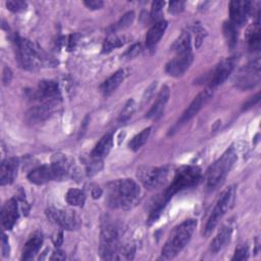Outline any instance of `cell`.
<instances>
[{
  "instance_id": "bcb514c9",
  "label": "cell",
  "mask_w": 261,
  "mask_h": 261,
  "mask_svg": "<svg viewBox=\"0 0 261 261\" xmlns=\"http://www.w3.org/2000/svg\"><path fill=\"white\" fill-rule=\"evenodd\" d=\"M77 38H79L77 35H70L69 36L68 41H67V49L68 50H72L75 47V45L77 43Z\"/></svg>"
},
{
  "instance_id": "7a4b0ae2",
  "label": "cell",
  "mask_w": 261,
  "mask_h": 261,
  "mask_svg": "<svg viewBox=\"0 0 261 261\" xmlns=\"http://www.w3.org/2000/svg\"><path fill=\"white\" fill-rule=\"evenodd\" d=\"M196 227L197 219L193 218L187 219L177 226H175L170 232L167 241L162 248L161 257L163 259L174 258L187 246Z\"/></svg>"
},
{
  "instance_id": "4316f807",
  "label": "cell",
  "mask_w": 261,
  "mask_h": 261,
  "mask_svg": "<svg viewBox=\"0 0 261 261\" xmlns=\"http://www.w3.org/2000/svg\"><path fill=\"white\" fill-rule=\"evenodd\" d=\"M172 51L176 54H186L192 52V39L189 32H184L172 44Z\"/></svg>"
},
{
  "instance_id": "44dd1931",
  "label": "cell",
  "mask_w": 261,
  "mask_h": 261,
  "mask_svg": "<svg viewBox=\"0 0 261 261\" xmlns=\"http://www.w3.org/2000/svg\"><path fill=\"white\" fill-rule=\"evenodd\" d=\"M232 234V226L230 224L223 225L215 238L212 240L210 245V251L213 254L221 251L230 241Z\"/></svg>"
},
{
  "instance_id": "f35d334b",
  "label": "cell",
  "mask_w": 261,
  "mask_h": 261,
  "mask_svg": "<svg viewBox=\"0 0 261 261\" xmlns=\"http://www.w3.org/2000/svg\"><path fill=\"white\" fill-rule=\"evenodd\" d=\"M185 8V2L184 1H171L169 3V8L168 11L172 14L179 13L184 10Z\"/></svg>"
},
{
  "instance_id": "8fae6325",
  "label": "cell",
  "mask_w": 261,
  "mask_h": 261,
  "mask_svg": "<svg viewBox=\"0 0 261 261\" xmlns=\"http://www.w3.org/2000/svg\"><path fill=\"white\" fill-rule=\"evenodd\" d=\"M212 95H213V92H212V89L210 88L199 93L195 97V99L191 102L189 107L184 111L181 116L178 118L177 122L174 125V128L180 127L181 125L187 123L190 119H192L202 109V107L211 99Z\"/></svg>"
},
{
  "instance_id": "836d02e7",
  "label": "cell",
  "mask_w": 261,
  "mask_h": 261,
  "mask_svg": "<svg viewBox=\"0 0 261 261\" xmlns=\"http://www.w3.org/2000/svg\"><path fill=\"white\" fill-rule=\"evenodd\" d=\"M136 108H137V105H136V102L134 99H129L125 105L123 106L122 110L120 111L119 113V116H118V120L120 122H125L127 121L132 116L133 114L135 113L136 111Z\"/></svg>"
},
{
  "instance_id": "b9f144b4",
  "label": "cell",
  "mask_w": 261,
  "mask_h": 261,
  "mask_svg": "<svg viewBox=\"0 0 261 261\" xmlns=\"http://www.w3.org/2000/svg\"><path fill=\"white\" fill-rule=\"evenodd\" d=\"M260 100V93H257L255 96L251 97L248 101H246L243 105V110H248L249 108L253 107L255 104H257Z\"/></svg>"
},
{
  "instance_id": "d590c367",
  "label": "cell",
  "mask_w": 261,
  "mask_h": 261,
  "mask_svg": "<svg viewBox=\"0 0 261 261\" xmlns=\"http://www.w3.org/2000/svg\"><path fill=\"white\" fill-rule=\"evenodd\" d=\"M6 7L12 11V12H21L23 10H25V8L28 7L27 2L24 1H20V0H13V1H7L6 2Z\"/></svg>"
},
{
  "instance_id": "f546056e",
  "label": "cell",
  "mask_w": 261,
  "mask_h": 261,
  "mask_svg": "<svg viewBox=\"0 0 261 261\" xmlns=\"http://www.w3.org/2000/svg\"><path fill=\"white\" fill-rule=\"evenodd\" d=\"M223 35L226 40L227 45L230 48H233L237 44L238 41V32H237V27L230 22V21H225L223 23Z\"/></svg>"
},
{
  "instance_id": "f907efd6",
  "label": "cell",
  "mask_w": 261,
  "mask_h": 261,
  "mask_svg": "<svg viewBox=\"0 0 261 261\" xmlns=\"http://www.w3.org/2000/svg\"><path fill=\"white\" fill-rule=\"evenodd\" d=\"M63 234H62V232H59L58 233V236L56 237V239L54 240V245L58 248V247H60V245L62 244V241H63V237H62Z\"/></svg>"
},
{
  "instance_id": "f1b7e54d",
  "label": "cell",
  "mask_w": 261,
  "mask_h": 261,
  "mask_svg": "<svg viewBox=\"0 0 261 261\" xmlns=\"http://www.w3.org/2000/svg\"><path fill=\"white\" fill-rule=\"evenodd\" d=\"M66 202L75 207H83L86 201V195L82 190L79 189H69L65 196Z\"/></svg>"
},
{
  "instance_id": "7dc6e473",
  "label": "cell",
  "mask_w": 261,
  "mask_h": 261,
  "mask_svg": "<svg viewBox=\"0 0 261 261\" xmlns=\"http://www.w3.org/2000/svg\"><path fill=\"white\" fill-rule=\"evenodd\" d=\"M51 260H63L65 259V254L60 251V250H55L53 253H52V256L50 257Z\"/></svg>"
},
{
  "instance_id": "484cf974",
  "label": "cell",
  "mask_w": 261,
  "mask_h": 261,
  "mask_svg": "<svg viewBox=\"0 0 261 261\" xmlns=\"http://www.w3.org/2000/svg\"><path fill=\"white\" fill-rule=\"evenodd\" d=\"M124 70L119 69L115 71L111 76H109L101 86V91L105 97L110 96L122 83L124 80Z\"/></svg>"
},
{
  "instance_id": "7bdbcfd3",
  "label": "cell",
  "mask_w": 261,
  "mask_h": 261,
  "mask_svg": "<svg viewBox=\"0 0 261 261\" xmlns=\"http://www.w3.org/2000/svg\"><path fill=\"white\" fill-rule=\"evenodd\" d=\"M84 4L90 8V9H100L104 3L101 0H90V1H84Z\"/></svg>"
},
{
  "instance_id": "30bf717a",
  "label": "cell",
  "mask_w": 261,
  "mask_h": 261,
  "mask_svg": "<svg viewBox=\"0 0 261 261\" xmlns=\"http://www.w3.org/2000/svg\"><path fill=\"white\" fill-rule=\"evenodd\" d=\"M48 219L64 229L72 230L80 226V218L71 210H63L57 208H48L46 210Z\"/></svg>"
},
{
  "instance_id": "5b68a950",
  "label": "cell",
  "mask_w": 261,
  "mask_h": 261,
  "mask_svg": "<svg viewBox=\"0 0 261 261\" xmlns=\"http://www.w3.org/2000/svg\"><path fill=\"white\" fill-rule=\"evenodd\" d=\"M238 159L233 147L227 149L220 158H218L207 170V186L209 189H215L223 181L234 162Z\"/></svg>"
},
{
  "instance_id": "d6986e66",
  "label": "cell",
  "mask_w": 261,
  "mask_h": 261,
  "mask_svg": "<svg viewBox=\"0 0 261 261\" xmlns=\"http://www.w3.org/2000/svg\"><path fill=\"white\" fill-rule=\"evenodd\" d=\"M28 179L32 184L43 185L50 180H56V177L51 165H41L30 171Z\"/></svg>"
},
{
  "instance_id": "1f68e13d",
  "label": "cell",
  "mask_w": 261,
  "mask_h": 261,
  "mask_svg": "<svg viewBox=\"0 0 261 261\" xmlns=\"http://www.w3.org/2000/svg\"><path fill=\"white\" fill-rule=\"evenodd\" d=\"M124 42H125V40L123 37L112 34L107 39H105V41L103 43V47H102V52L108 53L115 48L121 47L124 44Z\"/></svg>"
},
{
  "instance_id": "60d3db41",
  "label": "cell",
  "mask_w": 261,
  "mask_h": 261,
  "mask_svg": "<svg viewBox=\"0 0 261 261\" xmlns=\"http://www.w3.org/2000/svg\"><path fill=\"white\" fill-rule=\"evenodd\" d=\"M195 34H196V38H195V45H196V48L200 47L204 37L206 36V32L204 31V29L200 25H197L195 27Z\"/></svg>"
},
{
  "instance_id": "ee69618b",
  "label": "cell",
  "mask_w": 261,
  "mask_h": 261,
  "mask_svg": "<svg viewBox=\"0 0 261 261\" xmlns=\"http://www.w3.org/2000/svg\"><path fill=\"white\" fill-rule=\"evenodd\" d=\"M141 51V45L140 44H134L126 52H125V55L128 57V58H132V57H135L136 55H138Z\"/></svg>"
},
{
  "instance_id": "e0dca14e",
  "label": "cell",
  "mask_w": 261,
  "mask_h": 261,
  "mask_svg": "<svg viewBox=\"0 0 261 261\" xmlns=\"http://www.w3.org/2000/svg\"><path fill=\"white\" fill-rule=\"evenodd\" d=\"M54 170L56 180H61L67 178L71 173L72 162L71 160L64 154L56 153L51 158L50 164Z\"/></svg>"
},
{
  "instance_id": "e575fe53",
  "label": "cell",
  "mask_w": 261,
  "mask_h": 261,
  "mask_svg": "<svg viewBox=\"0 0 261 261\" xmlns=\"http://www.w3.org/2000/svg\"><path fill=\"white\" fill-rule=\"evenodd\" d=\"M165 2L164 1H154L152 3L151 6V12H150V16L153 20H155L156 22L162 20V9L164 6Z\"/></svg>"
},
{
  "instance_id": "3957f363",
  "label": "cell",
  "mask_w": 261,
  "mask_h": 261,
  "mask_svg": "<svg viewBox=\"0 0 261 261\" xmlns=\"http://www.w3.org/2000/svg\"><path fill=\"white\" fill-rule=\"evenodd\" d=\"M202 178V170L200 167L195 165H185L179 167L174 174L173 180L164 191L160 199L166 204L169 200L179 191L194 187Z\"/></svg>"
},
{
  "instance_id": "ab89813d",
  "label": "cell",
  "mask_w": 261,
  "mask_h": 261,
  "mask_svg": "<svg viewBox=\"0 0 261 261\" xmlns=\"http://www.w3.org/2000/svg\"><path fill=\"white\" fill-rule=\"evenodd\" d=\"M156 86H157V83L156 82H153L149 87L148 89H146L145 93H144V96H143V102H142V105H145L149 102V100L151 99V97L153 96L154 94V91L156 89Z\"/></svg>"
},
{
  "instance_id": "8992f818",
  "label": "cell",
  "mask_w": 261,
  "mask_h": 261,
  "mask_svg": "<svg viewBox=\"0 0 261 261\" xmlns=\"http://www.w3.org/2000/svg\"><path fill=\"white\" fill-rule=\"evenodd\" d=\"M119 233L115 225L106 223L100 233V254L103 259L113 260L117 257L119 249Z\"/></svg>"
},
{
  "instance_id": "74e56055",
  "label": "cell",
  "mask_w": 261,
  "mask_h": 261,
  "mask_svg": "<svg viewBox=\"0 0 261 261\" xmlns=\"http://www.w3.org/2000/svg\"><path fill=\"white\" fill-rule=\"evenodd\" d=\"M248 248L245 246H240L236 249L232 260H246L248 259Z\"/></svg>"
},
{
  "instance_id": "4fadbf2b",
  "label": "cell",
  "mask_w": 261,
  "mask_h": 261,
  "mask_svg": "<svg viewBox=\"0 0 261 261\" xmlns=\"http://www.w3.org/2000/svg\"><path fill=\"white\" fill-rule=\"evenodd\" d=\"M236 60L233 57L223 59L220 63L217 64V66L213 69L211 76L209 79V86L210 89H213L221 84H223L226 79L229 76L231 71L234 68Z\"/></svg>"
},
{
  "instance_id": "ffe728a7",
  "label": "cell",
  "mask_w": 261,
  "mask_h": 261,
  "mask_svg": "<svg viewBox=\"0 0 261 261\" xmlns=\"http://www.w3.org/2000/svg\"><path fill=\"white\" fill-rule=\"evenodd\" d=\"M54 106L47 105V104H39L33 106L28 110L25 113V120L28 123L36 124L46 120L53 112Z\"/></svg>"
},
{
  "instance_id": "277c9868",
  "label": "cell",
  "mask_w": 261,
  "mask_h": 261,
  "mask_svg": "<svg viewBox=\"0 0 261 261\" xmlns=\"http://www.w3.org/2000/svg\"><path fill=\"white\" fill-rule=\"evenodd\" d=\"M13 43L17 61L23 68L34 70L44 64L45 56L43 52L30 40L16 35L13 39Z\"/></svg>"
},
{
  "instance_id": "83f0119b",
  "label": "cell",
  "mask_w": 261,
  "mask_h": 261,
  "mask_svg": "<svg viewBox=\"0 0 261 261\" xmlns=\"http://www.w3.org/2000/svg\"><path fill=\"white\" fill-rule=\"evenodd\" d=\"M260 12L257 14L256 22L248 30V44L251 51H258L260 49V21H259Z\"/></svg>"
},
{
  "instance_id": "7402d4cb",
  "label": "cell",
  "mask_w": 261,
  "mask_h": 261,
  "mask_svg": "<svg viewBox=\"0 0 261 261\" xmlns=\"http://www.w3.org/2000/svg\"><path fill=\"white\" fill-rule=\"evenodd\" d=\"M112 145H113L112 133H108L104 135L92 150L91 158L95 160H102L104 157H106L109 154L112 148Z\"/></svg>"
},
{
  "instance_id": "f6af8a7d",
  "label": "cell",
  "mask_w": 261,
  "mask_h": 261,
  "mask_svg": "<svg viewBox=\"0 0 261 261\" xmlns=\"http://www.w3.org/2000/svg\"><path fill=\"white\" fill-rule=\"evenodd\" d=\"M1 250H2V255L4 257H7L9 255V244H8V239L6 238L5 234L2 236V247H1Z\"/></svg>"
},
{
  "instance_id": "ba28073f",
  "label": "cell",
  "mask_w": 261,
  "mask_h": 261,
  "mask_svg": "<svg viewBox=\"0 0 261 261\" xmlns=\"http://www.w3.org/2000/svg\"><path fill=\"white\" fill-rule=\"evenodd\" d=\"M234 188L231 186L229 188H227L219 197L216 205L214 206L208 221L205 225L204 228V234L205 236H209L214 228L216 227V225L218 224L219 220L223 217V215L226 213V211L229 209L230 205L233 202V198H234Z\"/></svg>"
},
{
  "instance_id": "8d00e7d4",
  "label": "cell",
  "mask_w": 261,
  "mask_h": 261,
  "mask_svg": "<svg viewBox=\"0 0 261 261\" xmlns=\"http://www.w3.org/2000/svg\"><path fill=\"white\" fill-rule=\"evenodd\" d=\"M102 167H103L102 160L92 159V162L87 167V173H88V175H93V174L99 172V170H101Z\"/></svg>"
},
{
  "instance_id": "9a60e30c",
  "label": "cell",
  "mask_w": 261,
  "mask_h": 261,
  "mask_svg": "<svg viewBox=\"0 0 261 261\" xmlns=\"http://www.w3.org/2000/svg\"><path fill=\"white\" fill-rule=\"evenodd\" d=\"M193 59L194 57L192 52L186 54H176V56L166 64L165 70L169 75L176 77L180 76L189 69Z\"/></svg>"
},
{
  "instance_id": "603a6c76",
  "label": "cell",
  "mask_w": 261,
  "mask_h": 261,
  "mask_svg": "<svg viewBox=\"0 0 261 261\" xmlns=\"http://www.w3.org/2000/svg\"><path fill=\"white\" fill-rule=\"evenodd\" d=\"M169 93H170L169 88L167 86H163V88L160 90L153 106L147 112V114H146L147 118H156L157 116L161 115V113L164 110V107L168 101Z\"/></svg>"
},
{
  "instance_id": "6da1fadb",
  "label": "cell",
  "mask_w": 261,
  "mask_h": 261,
  "mask_svg": "<svg viewBox=\"0 0 261 261\" xmlns=\"http://www.w3.org/2000/svg\"><path fill=\"white\" fill-rule=\"evenodd\" d=\"M140 186L132 178L113 180L107 186L106 203L112 209L129 210L140 201Z\"/></svg>"
},
{
  "instance_id": "5bb4252c",
  "label": "cell",
  "mask_w": 261,
  "mask_h": 261,
  "mask_svg": "<svg viewBox=\"0 0 261 261\" xmlns=\"http://www.w3.org/2000/svg\"><path fill=\"white\" fill-rule=\"evenodd\" d=\"M19 217L18 202L15 198L7 200L1 209V223L4 229H11Z\"/></svg>"
},
{
  "instance_id": "52a82bcc",
  "label": "cell",
  "mask_w": 261,
  "mask_h": 261,
  "mask_svg": "<svg viewBox=\"0 0 261 261\" xmlns=\"http://www.w3.org/2000/svg\"><path fill=\"white\" fill-rule=\"evenodd\" d=\"M169 169L166 166L161 167H154V166H140L138 168L137 175L143 186L150 190H156L162 187L168 178Z\"/></svg>"
},
{
  "instance_id": "4dcf8cb0",
  "label": "cell",
  "mask_w": 261,
  "mask_h": 261,
  "mask_svg": "<svg viewBox=\"0 0 261 261\" xmlns=\"http://www.w3.org/2000/svg\"><path fill=\"white\" fill-rule=\"evenodd\" d=\"M151 133V127H147L143 129L140 134L136 135L128 143V148L133 151H138L142 148V146L147 142Z\"/></svg>"
},
{
  "instance_id": "c3c4849f",
  "label": "cell",
  "mask_w": 261,
  "mask_h": 261,
  "mask_svg": "<svg viewBox=\"0 0 261 261\" xmlns=\"http://www.w3.org/2000/svg\"><path fill=\"white\" fill-rule=\"evenodd\" d=\"M11 77H12V72L9 68L5 67L4 68V71H3V82L4 84H7L11 81Z\"/></svg>"
},
{
  "instance_id": "d6a6232c",
  "label": "cell",
  "mask_w": 261,
  "mask_h": 261,
  "mask_svg": "<svg viewBox=\"0 0 261 261\" xmlns=\"http://www.w3.org/2000/svg\"><path fill=\"white\" fill-rule=\"evenodd\" d=\"M134 19H135L134 11H129V12L125 13L116 23H114L113 25H111L108 29L109 30V34H114L117 31H120V30H123V29L129 27L133 23Z\"/></svg>"
},
{
  "instance_id": "ac0fdd59",
  "label": "cell",
  "mask_w": 261,
  "mask_h": 261,
  "mask_svg": "<svg viewBox=\"0 0 261 261\" xmlns=\"http://www.w3.org/2000/svg\"><path fill=\"white\" fill-rule=\"evenodd\" d=\"M19 160L16 157L6 158L1 163L0 169V184L1 186H5L13 182L17 170H18Z\"/></svg>"
},
{
  "instance_id": "d4e9b609",
  "label": "cell",
  "mask_w": 261,
  "mask_h": 261,
  "mask_svg": "<svg viewBox=\"0 0 261 261\" xmlns=\"http://www.w3.org/2000/svg\"><path fill=\"white\" fill-rule=\"evenodd\" d=\"M167 28V21L162 19L156 22L146 35V45L148 48H153L164 35Z\"/></svg>"
},
{
  "instance_id": "9c48e42d",
  "label": "cell",
  "mask_w": 261,
  "mask_h": 261,
  "mask_svg": "<svg viewBox=\"0 0 261 261\" xmlns=\"http://www.w3.org/2000/svg\"><path fill=\"white\" fill-rule=\"evenodd\" d=\"M34 98L41 104L56 106L61 101L59 87L54 81H41L33 94Z\"/></svg>"
},
{
  "instance_id": "2e32d148",
  "label": "cell",
  "mask_w": 261,
  "mask_h": 261,
  "mask_svg": "<svg viewBox=\"0 0 261 261\" xmlns=\"http://www.w3.org/2000/svg\"><path fill=\"white\" fill-rule=\"evenodd\" d=\"M251 12V2L234 0L229 3L230 22L236 27H242Z\"/></svg>"
},
{
  "instance_id": "7c38bea8",
  "label": "cell",
  "mask_w": 261,
  "mask_h": 261,
  "mask_svg": "<svg viewBox=\"0 0 261 261\" xmlns=\"http://www.w3.org/2000/svg\"><path fill=\"white\" fill-rule=\"evenodd\" d=\"M260 81V63L259 59L245 66L236 76V85L241 89H251Z\"/></svg>"
},
{
  "instance_id": "681fc988",
  "label": "cell",
  "mask_w": 261,
  "mask_h": 261,
  "mask_svg": "<svg viewBox=\"0 0 261 261\" xmlns=\"http://www.w3.org/2000/svg\"><path fill=\"white\" fill-rule=\"evenodd\" d=\"M101 195H102V190H101L99 187L93 188V190H92V197H93L94 199L99 198Z\"/></svg>"
},
{
  "instance_id": "cb8c5ba5",
  "label": "cell",
  "mask_w": 261,
  "mask_h": 261,
  "mask_svg": "<svg viewBox=\"0 0 261 261\" xmlns=\"http://www.w3.org/2000/svg\"><path fill=\"white\" fill-rule=\"evenodd\" d=\"M43 244V236L41 232H35L30 240L24 244L22 249V260L33 259L36 254L39 252L41 246Z\"/></svg>"
}]
</instances>
